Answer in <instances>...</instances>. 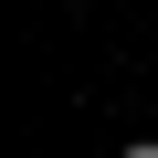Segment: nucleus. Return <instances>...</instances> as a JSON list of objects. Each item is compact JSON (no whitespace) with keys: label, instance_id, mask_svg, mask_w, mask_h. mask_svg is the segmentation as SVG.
I'll use <instances>...</instances> for the list:
<instances>
[{"label":"nucleus","instance_id":"1","mask_svg":"<svg viewBox=\"0 0 158 158\" xmlns=\"http://www.w3.org/2000/svg\"><path fill=\"white\" fill-rule=\"evenodd\" d=\"M116 158H158V137H127V148H116Z\"/></svg>","mask_w":158,"mask_h":158}]
</instances>
